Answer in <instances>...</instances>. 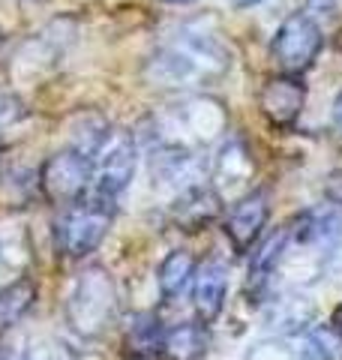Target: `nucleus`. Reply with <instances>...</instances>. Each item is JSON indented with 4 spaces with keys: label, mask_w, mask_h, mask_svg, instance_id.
Segmentation results:
<instances>
[{
    "label": "nucleus",
    "mask_w": 342,
    "mask_h": 360,
    "mask_svg": "<svg viewBox=\"0 0 342 360\" xmlns=\"http://www.w3.org/2000/svg\"><path fill=\"white\" fill-rule=\"evenodd\" d=\"M228 66H232V54L216 37L198 30H180L151 58L147 78L159 87H192L208 78H220L228 72Z\"/></svg>",
    "instance_id": "nucleus-1"
},
{
    "label": "nucleus",
    "mask_w": 342,
    "mask_h": 360,
    "mask_svg": "<svg viewBox=\"0 0 342 360\" xmlns=\"http://www.w3.org/2000/svg\"><path fill=\"white\" fill-rule=\"evenodd\" d=\"M66 324L84 340H99L118 315V285L106 267H87L66 295Z\"/></svg>",
    "instance_id": "nucleus-2"
},
{
    "label": "nucleus",
    "mask_w": 342,
    "mask_h": 360,
    "mask_svg": "<svg viewBox=\"0 0 342 360\" xmlns=\"http://www.w3.org/2000/svg\"><path fill=\"white\" fill-rule=\"evenodd\" d=\"M94 184V162L90 156L66 148L51 153L49 160L42 162L37 186L45 201H51L57 207H75L87 198V189Z\"/></svg>",
    "instance_id": "nucleus-3"
},
{
    "label": "nucleus",
    "mask_w": 342,
    "mask_h": 360,
    "mask_svg": "<svg viewBox=\"0 0 342 360\" xmlns=\"http://www.w3.org/2000/svg\"><path fill=\"white\" fill-rule=\"evenodd\" d=\"M94 162V195L114 201L129 186L135 174V141L127 129H106L96 150L90 153Z\"/></svg>",
    "instance_id": "nucleus-4"
},
{
    "label": "nucleus",
    "mask_w": 342,
    "mask_h": 360,
    "mask_svg": "<svg viewBox=\"0 0 342 360\" xmlns=\"http://www.w3.org/2000/svg\"><path fill=\"white\" fill-rule=\"evenodd\" d=\"M322 45H324V37L318 21H312L306 13H294L273 33L270 54L285 75H300L315 63Z\"/></svg>",
    "instance_id": "nucleus-5"
},
{
    "label": "nucleus",
    "mask_w": 342,
    "mask_h": 360,
    "mask_svg": "<svg viewBox=\"0 0 342 360\" xmlns=\"http://www.w3.org/2000/svg\"><path fill=\"white\" fill-rule=\"evenodd\" d=\"M111 217H114V201H108V198L94 195L87 205H84V201H82V205H75V210L63 219L61 234H57L61 250L70 258L90 255L102 240H106Z\"/></svg>",
    "instance_id": "nucleus-6"
},
{
    "label": "nucleus",
    "mask_w": 342,
    "mask_h": 360,
    "mask_svg": "<svg viewBox=\"0 0 342 360\" xmlns=\"http://www.w3.org/2000/svg\"><path fill=\"white\" fill-rule=\"evenodd\" d=\"M270 219V205H267V195L261 189H253V193H243L241 198L232 205L228 217L222 222V231L232 250L237 255H243L249 250H255V243L261 240L265 234V225Z\"/></svg>",
    "instance_id": "nucleus-7"
},
{
    "label": "nucleus",
    "mask_w": 342,
    "mask_h": 360,
    "mask_svg": "<svg viewBox=\"0 0 342 360\" xmlns=\"http://www.w3.org/2000/svg\"><path fill=\"white\" fill-rule=\"evenodd\" d=\"M151 172L153 180L175 189H189L204 180V165L196 150L177 141H159V148L151 150Z\"/></svg>",
    "instance_id": "nucleus-8"
},
{
    "label": "nucleus",
    "mask_w": 342,
    "mask_h": 360,
    "mask_svg": "<svg viewBox=\"0 0 342 360\" xmlns=\"http://www.w3.org/2000/svg\"><path fill=\"white\" fill-rule=\"evenodd\" d=\"M306 105V87L298 75H279L261 87L258 108L273 127H291Z\"/></svg>",
    "instance_id": "nucleus-9"
},
{
    "label": "nucleus",
    "mask_w": 342,
    "mask_h": 360,
    "mask_svg": "<svg viewBox=\"0 0 342 360\" xmlns=\"http://www.w3.org/2000/svg\"><path fill=\"white\" fill-rule=\"evenodd\" d=\"M220 210H222V195L208 184H196L177 193L175 205H171V222L180 231L196 234L201 229H208V225H213Z\"/></svg>",
    "instance_id": "nucleus-10"
},
{
    "label": "nucleus",
    "mask_w": 342,
    "mask_h": 360,
    "mask_svg": "<svg viewBox=\"0 0 342 360\" xmlns=\"http://www.w3.org/2000/svg\"><path fill=\"white\" fill-rule=\"evenodd\" d=\"M228 297V274L220 262L198 264L196 276H192V307L201 324H213L225 309Z\"/></svg>",
    "instance_id": "nucleus-11"
},
{
    "label": "nucleus",
    "mask_w": 342,
    "mask_h": 360,
    "mask_svg": "<svg viewBox=\"0 0 342 360\" xmlns=\"http://www.w3.org/2000/svg\"><path fill=\"white\" fill-rule=\"evenodd\" d=\"M255 174V162H253V153L241 139H228L220 153L213 160V180H216V193L220 189H243L249 186V180Z\"/></svg>",
    "instance_id": "nucleus-12"
},
{
    "label": "nucleus",
    "mask_w": 342,
    "mask_h": 360,
    "mask_svg": "<svg viewBox=\"0 0 342 360\" xmlns=\"http://www.w3.org/2000/svg\"><path fill=\"white\" fill-rule=\"evenodd\" d=\"M312 319H315V303L306 295H282L270 300L265 324L279 336H298L310 330Z\"/></svg>",
    "instance_id": "nucleus-13"
},
{
    "label": "nucleus",
    "mask_w": 342,
    "mask_h": 360,
    "mask_svg": "<svg viewBox=\"0 0 342 360\" xmlns=\"http://www.w3.org/2000/svg\"><path fill=\"white\" fill-rule=\"evenodd\" d=\"M177 127L196 141H213L225 129V115L213 99H192L177 111Z\"/></svg>",
    "instance_id": "nucleus-14"
},
{
    "label": "nucleus",
    "mask_w": 342,
    "mask_h": 360,
    "mask_svg": "<svg viewBox=\"0 0 342 360\" xmlns=\"http://www.w3.org/2000/svg\"><path fill=\"white\" fill-rule=\"evenodd\" d=\"M196 270H198V262L189 250H171L156 270V285H159L163 300L171 303V300H177L180 295H184V291L192 285Z\"/></svg>",
    "instance_id": "nucleus-15"
},
{
    "label": "nucleus",
    "mask_w": 342,
    "mask_h": 360,
    "mask_svg": "<svg viewBox=\"0 0 342 360\" xmlns=\"http://www.w3.org/2000/svg\"><path fill=\"white\" fill-rule=\"evenodd\" d=\"M39 297V288L30 276H18L13 283L0 288V336L13 330L15 324L33 309V303Z\"/></svg>",
    "instance_id": "nucleus-16"
},
{
    "label": "nucleus",
    "mask_w": 342,
    "mask_h": 360,
    "mask_svg": "<svg viewBox=\"0 0 342 360\" xmlns=\"http://www.w3.org/2000/svg\"><path fill=\"white\" fill-rule=\"evenodd\" d=\"M208 354V324L184 321L177 328L165 330L163 357L165 360H201Z\"/></svg>",
    "instance_id": "nucleus-17"
},
{
    "label": "nucleus",
    "mask_w": 342,
    "mask_h": 360,
    "mask_svg": "<svg viewBox=\"0 0 342 360\" xmlns=\"http://www.w3.org/2000/svg\"><path fill=\"white\" fill-rule=\"evenodd\" d=\"M163 340L165 324L159 321L156 312H139L129 319L127 328V348L139 357H163Z\"/></svg>",
    "instance_id": "nucleus-18"
},
{
    "label": "nucleus",
    "mask_w": 342,
    "mask_h": 360,
    "mask_svg": "<svg viewBox=\"0 0 342 360\" xmlns=\"http://www.w3.org/2000/svg\"><path fill=\"white\" fill-rule=\"evenodd\" d=\"M342 354V340L334 328L327 330H306L300 345L294 348L298 360H336Z\"/></svg>",
    "instance_id": "nucleus-19"
},
{
    "label": "nucleus",
    "mask_w": 342,
    "mask_h": 360,
    "mask_svg": "<svg viewBox=\"0 0 342 360\" xmlns=\"http://www.w3.org/2000/svg\"><path fill=\"white\" fill-rule=\"evenodd\" d=\"M21 360H78V354L61 340H39L21 354Z\"/></svg>",
    "instance_id": "nucleus-20"
},
{
    "label": "nucleus",
    "mask_w": 342,
    "mask_h": 360,
    "mask_svg": "<svg viewBox=\"0 0 342 360\" xmlns=\"http://www.w3.org/2000/svg\"><path fill=\"white\" fill-rule=\"evenodd\" d=\"M243 360H298V357H294V348L285 340H265L249 348Z\"/></svg>",
    "instance_id": "nucleus-21"
},
{
    "label": "nucleus",
    "mask_w": 342,
    "mask_h": 360,
    "mask_svg": "<svg viewBox=\"0 0 342 360\" xmlns=\"http://www.w3.org/2000/svg\"><path fill=\"white\" fill-rule=\"evenodd\" d=\"M306 15L312 21H336L342 15V0H306Z\"/></svg>",
    "instance_id": "nucleus-22"
},
{
    "label": "nucleus",
    "mask_w": 342,
    "mask_h": 360,
    "mask_svg": "<svg viewBox=\"0 0 342 360\" xmlns=\"http://www.w3.org/2000/svg\"><path fill=\"white\" fill-rule=\"evenodd\" d=\"M21 117H25V108H21V103L13 94L0 90V129L13 127V123H18Z\"/></svg>",
    "instance_id": "nucleus-23"
},
{
    "label": "nucleus",
    "mask_w": 342,
    "mask_h": 360,
    "mask_svg": "<svg viewBox=\"0 0 342 360\" xmlns=\"http://www.w3.org/2000/svg\"><path fill=\"white\" fill-rule=\"evenodd\" d=\"M324 274L334 279H342V234H339V240L330 246V252L324 258Z\"/></svg>",
    "instance_id": "nucleus-24"
},
{
    "label": "nucleus",
    "mask_w": 342,
    "mask_h": 360,
    "mask_svg": "<svg viewBox=\"0 0 342 360\" xmlns=\"http://www.w3.org/2000/svg\"><path fill=\"white\" fill-rule=\"evenodd\" d=\"M334 129L342 139V90H339V96L334 99Z\"/></svg>",
    "instance_id": "nucleus-25"
},
{
    "label": "nucleus",
    "mask_w": 342,
    "mask_h": 360,
    "mask_svg": "<svg viewBox=\"0 0 342 360\" xmlns=\"http://www.w3.org/2000/svg\"><path fill=\"white\" fill-rule=\"evenodd\" d=\"M330 328H334V330H336V336L342 340V303L334 309V315H330Z\"/></svg>",
    "instance_id": "nucleus-26"
},
{
    "label": "nucleus",
    "mask_w": 342,
    "mask_h": 360,
    "mask_svg": "<svg viewBox=\"0 0 342 360\" xmlns=\"http://www.w3.org/2000/svg\"><path fill=\"white\" fill-rule=\"evenodd\" d=\"M234 6H255V4H261V0H232Z\"/></svg>",
    "instance_id": "nucleus-27"
},
{
    "label": "nucleus",
    "mask_w": 342,
    "mask_h": 360,
    "mask_svg": "<svg viewBox=\"0 0 342 360\" xmlns=\"http://www.w3.org/2000/svg\"><path fill=\"white\" fill-rule=\"evenodd\" d=\"M132 360H156V357H139V354H132Z\"/></svg>",
    "instance_id": "nucleus-28"
},
{
    "label": "nucleus",
    "mask_w": 342,
    "mask_h": 360,
    "mask_svg": "<svg viewBox=\"0 0 342 360\" xmlns=\"http://www.w3.org/2000/svg\"><path fill=\"white\" fill-rule=\"evenodd\" d=\"M168 4H192V0H168Z\"/></svg>",
    "instance_id": "nucleus-29"
},
{
    "label": "nucleus",
    "mask_w": 342,
    "mask_h": 360,
    "mask_svg": "<svg viewBox=\"0 0 342 360\" xmlns=\"http://www.w3.org/2000/svg\"><path fill=\"white\" fill-rule=\"evenodd\" d=\"M0 148H4V132H0Z\"/></svg>",
    "instance_id": "nucleus-30"
}]
</instances>
